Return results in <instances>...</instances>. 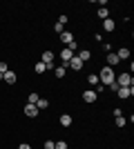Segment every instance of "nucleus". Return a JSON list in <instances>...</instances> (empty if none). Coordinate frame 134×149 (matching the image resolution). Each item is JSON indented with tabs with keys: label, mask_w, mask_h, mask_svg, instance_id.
Masks as SVG:
<instances>
[{
	"label": "nucleus",
	"mask_w": 134,
	"mask_h": 149,
	"mask_svg": "<svg viewBox=\"0 0 134 149\" xmlns=\"http://www.w3.org/2000/svg\"><path fill=\"white\" fill-rule=\"evenodd\" d=\"M98 80H101V85L109 87V85H112V82L116 80V74H114V69H112V67H103V69H101V74H98Z\"/></svg>",
	"instance_id": "f257e3e1"
},
{
	"label": "nucleus",
	"mask_w": 134,
	"mask_h": 149,
	"mask_svg": "<svg viewBox=\"0 0 134 149\" xmlns=\"http://www.w3.org/2000/svg\"><path fill=\"white\" fill-rule=\"evenodd\" d=\"M116 78H119V80H114L116 85H119V87H132L134 85V78L130 74H123V76H116Z\"/></svg>",
	"instance_id": "f03ea898"
},
{
	"label": "nucleus",
	"mask_w": 134,
	"mask_h": 149,
	"mask_svg": "<svg viewBox=\"0 0 134 149\" xmlns=\"http://www.w3.org/2000/svg\"><path fill=\"white\" fill-rule=\"evenodd\" d=\"M116 93H119V98H123V100L130 98V96H134V85H132V87H119Z\"/></svg>",
	"instance_id": "7ed1b4c3"
},
{
	"label": "nucleus",
	"mask_w": 134,
	"mask_h": 149,
	"mask_svg": "<svg viewBox=\"0 0 134 149\" xmlns=\"http://www.w3.org/2000/svg\"><path fill=\"white\" fill-rule=\"evenodd\" d=\"M83 65H85V62L81 60L78 56H74L69 62H67V67H69V69H74V71H81V69H83Z\"/></svg>",
	"instance_id": "20e7f679"
},
{
	"label": "nucleus",
	"mask_w": 134,
	"mask_h": 149,
	"mask_svg": "<svg viewBox=\"0 0 134 149\" xmlns=\"http://www.w3.org/2000/svg\"><path fill=\"white\" fill-rule=\"evenodd\" d=\"M43 62L47 65V69H54V51H45L43 54Z\"/></svg>",
	"instance_id": "39448f33"
},
{
	"label": "nucleus",
	"mask_w": 134,
	"mask_h": 149,
	"mask_svg": "<svg viewBox=\"0 0 134 149\" xmlns=\"http://www.w3.org/2000/svg\"><path fill=\"white\" fill-rule=\"evenodd\" d=\"M38 107L36 105H25V116H29V118H36V116H38Z\"/></svg>",
	"instance_id": "423d86ee"
},
{
	"label": "nucleus",
	"mask_w": 134,
	"mask_h": 149,
	"mask_svg": "<svg viewBox=\"0 0 134 149\" xmlns=\"http://www.w3.org/2000/svg\"><path fill=\"white\" fill-rule=\"evenodd\" d=\"M96 98H98V96H96L94 89H87V91H83V100H85V102H96Z\"/></svg>",
	"instance_id": "0eeeda50"
},
{
	"label": "nucleus",
	"mask_w": 134,
	"mask_h": 149,
	"mask_svg": "<svg viewBox=\"0 0 134 149\" xmlns=\"http://www.w3.org/2000/svg\"><path fill=\"white\" fill-rule=\"evenodd\" d=\"M60 58H63V62H69L72 58H74V51H72V49H67V47H65V49L60 51Z\"/></svg>",
	"instance_id": "6e6552de"
},
{
	"label": "nucleus",
	"mask_w": 134,
	"mask_h": 149,
	"mask_svg": "<svg viewBox=\"0 0 134 149\" xmlns=\"http://www.w3.org/2000/svg\"><path fill=\"white\" fill-rule=\"evenodd\" d=\"M119 56H116V54H112V51H109V56H107V67H112L114 69V65H119Z\"/></svg>",
	"instance_id": "1a4fd4ad"
},
{
	"label": "nucleus",
	"mask_w": 134,
	"mask_h": 149,
	"mask_svg": "<svg viewBox=\"0 0 134 149\" xmlns=\"http://www.w3.org/2000/svg\"><path fill=\"white\" fill-rule=\"evenodd\" d=\"M114 20H112V18H105V20H103V29H105V31H114Z\"/></svg>",
	"instance_id": "9d476101"
},
{
	"label": "nucleus",
	"mask_w": 134,
	"mask_h": 149,
	"mask_svg": "<svg viewBox=\"0 0 134 149\" xmlns=\"http://www.w3.org/2000/svg\"><path fill=\"white\" fill-rule=\"evenodd\" d=\"M2 80H5L7 85H13V82H16V74H13V71H7V74L2 76Z\"/></svg>",
	"instance_id": "9b49d317"
},
{
	"label": "nucleus",
	"mask_w": 134,
	"mask_h": 149,
	"mask_svg": "<svg viewBox=\"0 0 134 149\" xmlns=\"http://www.w3.org/2000/svg\"><path fill=\"white\" fill-rule=\"evenodd\" d=\"M65 71H67V62H63L60 67H56V78H65Z\"/></svg>",
	"instance_id": "f8f14e48"
},
{
	"label": "nucleus",
	"mask_w": 134,
	"mask_h": 149,
	"mask_svg": "<svg viewBox=\"0 0 134 149\" xmlns=\"http://www.w3.org/2000/svg\"><path fill=\"white\" fill-rule=\"evenodd\" d=\"M58 120H60V125H63V127H69V125H72V116H69V113H63Z\"/></svg>",
	"instance_id": "ddd939ff"
},
{
	"label": "nucleus",
	"mask_w": 134,
	"mask_h": 149,
	"mask_svg": "<svg viewBox=\"0 0 134 149\" xmlns=\"http://www.w3.org/2000/svg\"><path fill=\"white\" fill-rule=\"evenodd\" d=\"M60 40H63L65 45H69V42H74V36H72V33H67V31H63V33H60Z\"/></svg>",
	"instance_id": "4468645a"
},
{
	"label": "nucleus",
	"mask_w": 134,
	"mask_h": 149,
	"mask_svg": "<svg viewBox=\"0 0 134 149\" xmlns=\"http://www.w3.org/2000/svg\"><path fill=\"white\" fill-rule=\"evenodd\" d=\"M116 56H119V60H128V58H130V49H125V47H123V49H119V54H116Z\"/></svg>",
	"instance_id": "2eb2a0df"
},
{
	"label": "nucleus",
	"mask_w": 134,
	"mask_h": 149,
	"mask_svg": "<svg viewBox=\"0 0 134 149\" xmlns=\"http://www.w3.org/2000/svg\"><path fill=\"white\" fill-rule=\"evenodd\" d=\"M36 107H38V111H40V109H47V107H49V100H47V98H38Z\"/></svg>",
	"instance_id": "dca6fc26"
},
{
	"label": "nucleus",
	"mask_w": 134,
	"mask_h": 149,
	"mask_svg": "<svg viewBox=\"0 0 134 149\" xmlns=\"http://www.w3.org/2000/svg\"><path fill=\"white\" fill-rule=\"evenodd\" d=\"M34 69H36V74H45V71H47V65L40 60V62H36V67H34Z\"/></svg>",
	"instance_id": "f3484780"
},
{
	"label": "nucleus",
	"mask_w": 134,
	"mask_h": 149,
	"mask_svg": "<svg viewBox=\"0 0 134 149\" xmlns=\"http://www.w3.org/2000/svg\"><path fill=\"white\" fill-rule=\"evenodd\" d=\"M38 93H29V98H27V105H36V102H38Z\"/></svg>",
	"instance_id": "a211bd4d"
},
{
	"label": "nucleus",
	"mask_w": 134,
	"mask_h": 149,
	"mask_svg": "<svg viewBox=\"0 0 134 149\" xmlns=\"http://www.w3.org/2000/svg\"><path fill=\"white\" fill-rule=\"evenodd\" d=\"M78 58H81V60H89V58H92V54H89V51L87 49H81V54H78Z\"/></svg>",
	"instance_id": "6ab92c4d"
},
{
	"label": "nucleus",
	"mask_w": 134,
	"mask_h": 149,
	"mask_svg": "<svg viewBox=\"0 0 134 149\" xmlns=\"http://www.w3.org/2000/svg\"><path fill=\"white\" fill-rule=\"evenodd\" d=\"M98 18H109V11H107V7H101V9H98Z\"/></svg>",
	"instance_id": "aec40b11"
},
{
	"label": "nucleus",
	"mask_w": 134,
	"mask_h": 149,
	"mask_svg": "<svg viewBox=\"0 0 134 149\" xmlns=\"http://www.w3.org/2000/svg\"><path fill=\"white\" fill-rule=\"evenodd\" d=\"M87 82H89V85H94V87H96V85H98V82H101V80H98V76H96V74H92V76H87Z\"/></svg>",
	"instance_id": "412c9836"
},
{
	"label": "nucleus",
	"mask_w": 134,
	"mask_h": 149,
	"mask_svg": "<svg viewBox=\"0 0 134 149\" xmlns=\"http://www.w3.org/2000/svg\"><path fill=\"white\" fill-rule=\"evenodd\" d=\"M116 127H119V129L125 127V118H123V116H116Z\"/></svg>",
	"instance_id": "4be33fe9"
},
{
	"label": "nucleus",
	"mask_w": 134,
	"mask_h": 149,
	"mask_svg": "<svg viewBox=\"0 0 134 149\" xmlns=\"http://www.w3.org/2000/svg\"><path fill=\"white\" fill-rule=\"evenodd\" d=\"M54 149H67V143H65V140H58V143H54Z\"/></svg>",
	"instance_id": "5701e85b"
},
{
	"label": "nucleus",
	"mask_w": 134,
	"mask_h": 149,
	"mask_svg": "<svg viewBox=\"0 0 134 149\" xmlns=\"http://www.w3.org/2000/svg\"><path fill=\"white\" fill-rule=\"evenodd\" d=\"M7 71H9V69H7V62H5V60H0V76H5Z\"/></svg>",
	"instance_id": "b1692460"
},
{
	"label": "nucleus",
	"mask_w": 134,
	"mask_h": 149,
	"mask_svg": "<svg viewBox=\"0 0 134 149\" xmlns=\"http://www.w3.org/2000/svg\"><path fill=\"white\" fill-rule=\"evenodd\" d=\"M54 31H56V33H63V25H58V22H56V25H54Z\"/></svg>",
	"instance_id": "393cba45"
},
{
	"label": "nucleus",
	"mask_w": 134,
	"mask_h": 149,
	"mask_svg": "<svg viewBox=\"0 0 134 149\" xmlns=\"http://www.w3.org/2000/svg\"><path fill=\"white\" fill-rule=\"evenodd\" d=\"M65 22H67V16H60V18H58V25L65 27Z\"/></svg>",
	"instance_id": "a878e982"
},
{
	"label": "nucleus",
	"mask_w": 134,
	"mask_h": 149,
	"mask_svg": "<svg viewBox=\"0 0 134 149\" xmlns=\"http://www.w3.org/2000/svg\"><path fill=\"white\" fill-rule=\"evenodd\" d=\"M45 149H54V143H51V140H47V143H45Z\"/></svg>",
	"instance_id": "bb28decb"
},
{
	"label": "nucleus",
	"mask_w": 134,
	"mask_h": 149,
	"mask_svg": "<svg viewBox=\"0 0 134 149\" xmlns=\"http://www.w3.org/2000/svg\"><path fill=\"white\" fill-rule=\"evenodd\" d=\"M18 149H32V147H29V145H27V143H22V145H20Z\"/></svg>",
	"instance_id": "cd10ccee"
}]
</instances>
